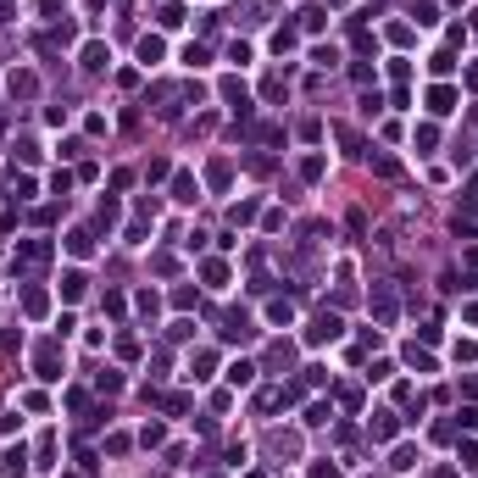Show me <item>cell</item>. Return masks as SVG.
<instances>
[{
	"label": "cell",
	"mask_w": 478,
	"mask_h": 478,
	"mask_svg": "<svg viewBox=\"0 0 478 478\" xmlns=\"http://www.w3.org/2000/svg\"><path fill=\"white\" fill-rule=\"evenodd\" d=\"M45 262H51V239H23V245H17V256H12V273L23 278V273L45 267Z\"/></svg>",
	"instance_id": "1"
},
{
	"label": "cell",
	"mask_w": 478,
	"mask_h": 478,
	"mask_svg": "<svg viewBox=\"0 0 478 478\" xmlns=\"http://www.w3.org/2000/svg\"><path fill=\"white\" fill-rule=\"evenodd\" d=\"M34 373L45 378V384H56V378H62V345H56V339H45V345L34 351Z\"/></svg>",
	"instance_id": "2"
},
{
	"label": "cell",
	"mask_w": 478,
	"mask_h": 478,
	"mask_svg": "<svg viewBox=\"0 0 478 478\" xmlns=\"http://www.w3.org/2000/svg\"><path fill=\"white\" fill-rule=\"evenodd\" d=\"M395 317H401V300H395V289H389V284H378V289H373V323H378V328H389Z\"/></svg>",
	"instance_id": "3"
},
{
	"label": "cell",
	"mask_w": 478,
	"mask_h": 478,
	"mask_svg": "<svg viewBox=\"0 0 478 478\" xmlns=\"http://www.w3.org/2000/svg\"><path fill=\"white\" fill-rule=\"evenodd\" d=\"M339 334H345V323H339V317H334V312H323V317H317V323H312V328H306V339H312V345H334V339H339Z\"/></svg>",
	"instance_id": "4"
},
{
	"label": "cell",
	"mask_w": 478,
	"mask_h": 478,
	"mask_svg": "<svg viewBox=\"0 0 478 478\" xmlns=\"http://www.w3.org/2000/svg\"><path fill=\"white\" fill-rule=\"evenodd\" d=\"M428 111L434 117H451L456 111V90H451V83H434V90H428Z\"/></svg>",
	"instance_id": "5"
},
{
	"label": "cell",
	"mask_w": 478,
	"mask_h": 478,
	"mask_svg": "<svg viewBox=\"0 0 478 478\" xmlns=\"http://www.w3.org/2000/svg\"><path fill=\"white\" fill-rule=\"evenodd\" d=\"M217 95H223V101H228L239 117L250 111V95H245V83H239V78H223V83H217Z\"/></svg>",
	"instance_id": "6"
},
{
	"label": "cell",
	"mask_w": 478,
	"mask_h": 478,
	"mask_svg": "<svg viewBox=\"0 0 478 478\" xmlns=\"http://www.w3.org/2000/svg\"><path fill=\"white\" fill-rule=\"evenodd\" d=\"M367 434H373V440H395V434H401V417H395V412H373Z\"/></svg>",
	"instance_id": "7"
},
{
	"label": "cell",
	"mask_w": 478,
	"mask_h": 478,
	"mask_svg": "<svg viewBox=\"0 0 478 478\" xmlns=\"http://www.w3.org/2000/svg\"><path fill=\"white\" fill-rule=\"evenodd\" d=\"M172 200H178V206H195L200 200V184L189 178V172H172Z\"/></svg>",
	"instance_id": "8"
},
{
	"label": "cell",
	"mask_w": 478,
	"mask_h": 478,
	"mask_svg": "<svg viewBox=\"0 0 478 478\" xmlns=\"http://www.w3.org/2000/svg\"><path fill=\"white\" fill-rule=\"evenodd\" d=\"M145 101H156V111H161V117H178V90H172V83H156Z\"/></svg>",
	"instance_id": "9"
},
{
	"label": "cell",
	"mask_w": 478,
	"mask_h": 478,
	"mask_svg": "<svg viewBox=\"0 0 478 478\" xmlns=\"http://www.w3.org/2000/svg\"><path fill=\"white\" fill-rule=\"evenodd\" d=\"M250 334H256V328H250V317H245V312H228V323H223V339H228V345H245Z\"/></svg>",
	"instance_id": "10"
},
{
	"label": "cell",
	"mask_w": 478,
	"mask_h": 478,
	"mask_svg": "<svg viewBox=\"0 0 478 478\" xmlns=\"http://www.w3.org/2000/svg\"><path fill=\"white\" fill-rule=\"evenodd\" d=\"M78 62H83V72H101V67L111 62V51L101 45V39H90V45H83V51H78Z\"/></svg>",
	"instance_id": "11"
},
{
	"label": "cell",
	"mask_w": 478,
	"mask_h": 478,
	"mask_svg": "<svg viewBox=\"0 0 478 478\" xmlns=\"http://www.w3.org/2000/svg\"><path fill=\"white\" fill-rule=\"evenodd\" d=\"M0 473H6V478H28V451H23V445H12L6 456H0Z\"/></svg>",
	"instance_id": "12"
},
{
	"label": "cell",
	"mask_w": 478,
	"mask_h": 478,
	"mask_svg": "<svg viewBox=\"0 0 478 478\" xmlns=\"http://www.w3.org/2000/svg\"><path fill=\"white\" fill-rule=\"evenodd\" d=\"M412 145H417V156H434V145H440V128H434V122H417V128H412Z\"/></svg>",
	"instance_id": "13"
},
{
	"label": "cell",
	"mask_w": 478,
	"mask_h": 478,
	"mask_svg": "<svg viewBox=\"0 0 478 478\" xmlns=\"http://www.w3.org/2000/svg\"><path fill=\"white\" fill-rule=\"evenodd\" d=\"M23 312H28V317H45V312H51V295L39 289V284H34V289H23Z\"/></svg>",
	"instance_id": "14"
},
{
	"label": "cell",
	"mask_w": 478,
	"mask_h": 478,
	"mask_svg": "<svg viewBox=\"0 0 478 478\" xmlns=\"http://www.w3.org/2000/svg\"><path fill=\"white\" fill-rule=\"evenodd\" d=\"M67 250L78 256V262H83V256H95V234H90V228H72V234H67Z\"/></svg>",
	"instance_id": "15"
},
{
	"label": "cell",
	"mask_w": 478,
	"mask_h": 478,
	"mask_svg": "<svg viewBox=\"0 0 478 478\" xmlns=\"http://www.w3.org/2000/svg\"><path fill=\"white\" fill-rule=\"evenodd\" d=\"M83 289H90V278H83L78 267H72V273H62V300H83Z\"/></svg>",
	"instance_id": "16"
},
{
	"label": "cell",
	"mask_w": 478,
	"mask_h": 478,
	"mask_svg": "<svg viewBox=\"0 0 478 478\" xmlns=\"http://www.w3.org/2000/svg\"><path fill=\"white\" fill-rule=\"evenodd\" d=\"M334 140H339L345 150H351V156H367V140L356 134V128H345V122H339V128H334Z\"/></svg>",
	"instance_id": "17"
},
{
	"label": "cell",
	"mask_w": 478,
	"mask_h": 478,
	"mask_svg": "<svg viewBox=\"0 0 478 478\" xmlns=\"http://www.w3.org/2000/svg\"><path fill=\"white\" fill-rule=\"evenodd\" d=\"M6 90H12L17 101H28V95L39 90V78H34V72H12V78H6Z\"/></svg>",
	"instance_id": "18"
},
{
	"label": "cell",
	"mask_w": 478,
	"mask_h": 478,
	"mask_svg": "<svg viewBox=\"0 0 478 478\" xmlns=\"http://www.w3.org/2000/svg\"><path fill=\"white\" fill-rule=\"evenodd\" d=\"M367 161H373V172H378V178H406L395 156H373V150H367Z\"/></svg>",
	"instance_id": "19"
},
{
	"label": "cell",
	"mask_w": 478,
	"mask_h": 478,
	"mask_svg": "<svg viewBox=\"0 0 478 478\" xmlns=\"http://www.w3.org/2000/svg\"><path fill=\"white\" fill-rule=\"evenodd\" d=\"M245 167L256 172V178H273V172H278V161H273V156H262V150H250V156H245Z\"/></svg>",
	"instance_id": "20"
},
{
	"label": "cell",
	"mask_w": 478,
	"mask_h": 478,
	"mask_svg": "<svg viewBox=\"0 0 478 478\" xmlns=\"http://www.w3.org/2000/svg\"><path fill=\"white\" fill-rule=\"evenodd\" d=\"M323 172H328V161H323V156H300V178H306V184H317Z\"/></svg>",
	"instance_id": "21"
},
{
	"label": "cell",
	"mask_w": 478,
	"mask_h": 478,
	"mask_svg": "<svg viewBox=\"0 0 478 478\" xmlns=\"http://www.w3.org/2000/svg\"><path fill=\"white\" fill-rule=\"evenodd\" d=\"M211 367H217V356H211V351H195V362H189V378L200 384V378H211Z\"/></svg>",
	"instance_id": "22"
},
{
	"label": "cell",
	"mask_w": 478,
	"mask_h": 478,
	"mask_svg": "<svg viewBox=\"0 0 478 478\" xmlns=\"http://www.w3.org/2000/svg\"><path fill=\"white\" fill-rule=\"evenodd\" d=\"M156 23H161V28H178V23H184V6H178V0H167V6H156Z\"/></svg>",
	"instance_id": "23"
},
{
	"label": "cell",
	"mask_w": 478,
	"mask_h": 478,
	"mask_svg": "<svg viewBox=\"0 0 478 478\" xmlns=\"http://www.w3.org/2000/svg\"><path fill=\"white\" fill-rule=\"evenodd\" d=\"M200 278H206V284H228V262H217V256L200 262Z\"/></svg>",
	"instance_id": "24"
},
{
	"label": "cell",
	"mask_w": 478,
	"mask_h": 478,
	"mask_svg": "<svg viewBox=\"0 0 478 478\" xmlns=\"http://www.w3.org/2000/svg\"><path fill=\"white\" fill-rule=\"evenodd\" d=\"M161 51H167V45H161L156 34H145V39H140V62H145V67H150V62H161Z\"/></svg>",
	"instance_id": "25"
},
{
	"label": "cell",
	"mask_w": 478,
	"mask_h": 478,
	"mask_svg": "<svg viewBox=\"0 0 478 478\" xmlns=\"http://www.w3.org/2000/svg\"><path fill=\"white\" fill-rule=\"evenodd\" d=\"M267 323H295V306H289V300H267Z\"/></svg>",
	"instance_id": "26"
},
{
	"label": "cell",
	"mask_w": 478,
	"mask_h": 478,
	"mask_svg": "<svg viewBox=\"0 0 478 478\" xmlns=\"http://www.w3.org/2000/svg\"><path fill=\"white\" fill-rule=\"evenodd\" d=\"M289 362H295V345H284V339H278V345H273V351H267V367L278 373V367H289Z\"/></svg>",
	"instance_id": "27"
},
{
	"label": "cell",
	"mask_w": 478,
	"mask_h": 478,
	"mask_svg": "<svg viewBox=\"0 0 478 478\" xmlns=\"http://www.w3.org/2000/svg\"><path fill=\"white\" fill-rule=\"evenodd\" d=\"M206 178H211V184H217V189H228V178H234V167H228V161H223V156H217V161H211V167H206Z\"/></svg>",
	"instance_id": "28"
},
{
	"label": "cell",
	"mask_w": 478,
	"mask_h": 478,
	"mask_svg": "<svg viewBox=\"0 0 478 478\" xmlns=\"http://www.w3.org/2000/svg\"><path fill=\"white\" fill-rule=\"evenodd\" d=\"M134 306H140V317H156V312H161V300H156V289H140V295H134Z\"/></svg>",
	"instance_id": "29"
},
{
	"label": "cell",
	"mask_w": 478,
	"mask_h": 478,
	"mask_svg": "<svg viewBox=\"0 0 478 478\" xmlns=\"http://www.w3.org/2000/svg\"><path fill=\"white\" fill-rule=\"evenodd\" d=\"M323 23H328V17H323L317 6H306V12H300V34H323Z\"/></svg>",
	"instance_id": "30"
},
{
	"label": "cell",
	"mask_w": 478,
	"mask_h": 478,
	"mask_svg": "<svg viewBox=\"0 0 478 478\" xmlns=\"http://www.w3.org/2000/svg\"><path fill=\"white\" fill-rule=\"evenodd\" d=\"M250 217H256V200H239V206H228V223H234V228H245Z\"/></svg>",
	"instance_id": "31"
},
{
	"label": "cell",
	"mask_w": 478,
	"mask_h": 478,
	"mask_svg": "<svg viewBox=\"0 0 478 478\" xmlns=\"http://www.w3.org/2000/svg\"><path fill=\"white\" fill-rule=\"evenodd\" d=\"M389 467H395V473H406V467H417V451H412V445H395V456H389Z\"/></svg>",
	"instance_id": "32"
},
{
	"label": "cell",
	"mask_w": 478,
	"mask_h": 478,
	"mask_svg": "<svg viewBox=\"0 0 478 478\" xmlns=\"http://www.w3.org/2000/svg\"><path fill=\"white\" fill-rule=\"evenodd\" d=\"M406 362H412L417 373H434V356H428V351H417V345H406Z\"/></svg>",
	"instance_id": "33"
},
{
	"label": "cell",
	"mask_w": 478,
	"mask_h": 478,
	"mask_svg": "<svg viewBox=\"0 0 478 478\" xmlns=\"http://www.w3.org/2000/svg\"><path fill=\"white\" fill-rule=\"evenodd\" d=\"M250 378H256V362H234L228 367V384H250Z\"/></svg>",
	"instance_id": "34"
},
{
	"label": "cell",
	"mask_w": 478,
	"mask_h": 478,
	"mask_svg": "<svg viewBox=\"0 0 478 478\" xmlns=\"http://www.w3.org/2000/svg\"><path fill=\"white\" fill-rule=\"evenodd\" d=\"M328 417H334V406H323V401H312V406H306V423H312V428H323Z\"/></svg>",
	"instance_id": "35"
},
{
	"label": "cell",
	"mask_w": 478,
	"mask_h": 478,
	"mask_svg": "<svg viewBox=\"0 0 478 478\" xmlns=\"http://www.w3.org/2000/svg\"><path fill=\"white\" fill-rule=\"evenodd\" d=\"M456 456H462V467H467V473H478V445H473V440H462V445H456Z\"/></svg>",
	"instance_id": "36"
},
{
	"label": "cell",
	"mask_w": 478,
	"mask_h": 478,
	"mask_svg": "<svg viewBox=\"0 0 478 478\" xmlns=\"http://www.w3.org/2000/svg\"><path fill=\"white\" fill-rule=\"evenodd\" d=\"M273 51H278V56L295 51V28H278V34H273Z\"/></svg>",
	"instance_id": "37"
},
{
	"label": "cell",
	"mask_w": 478,
	"mask_h": 478,
	"mask_svg": "<svg viewBox=\"0 0 478 478\" xmlns=\"http://www.w3.org/2000/svg\"><path fill=\"white\" fill-rule=\"evenodd\" d=\"M117 223V200H101V211H95V228H111Z\"/></svg>",
	"instance_id": "38"
},
{
	"label": "cell",
	"mask_w": 478,
	"mask_h": 478,
	"mask_svg": "<svg viewBox=\"0 0 478 478\" xmlns=\"http://www.w3.org/2000/svg\"><path fill=\"white\" fill-rule=\"evenodd\" d=\"M262 95H267V101H284V95H289V83H284V78H267V83H262Z\"/></svg>",
	"instance_id": "39"
},
{
	"label": "cell",
	"mask_w": 478,
	"mask_h": 478,
	"mask_svg": "<svg viewBox=\"0 0 478 478\" xmlns=\"http://www.w3.org/2000/svg\"><path fill=\"white\" fill-rule=\"evenodd\" d=\"M167 440V428L161 423H145V434H140V445H161Z\"/></svg>",
	"instance_id": "40"
},
{
	"label": "cell",
	"mask_w": 478,
	"mask_h": 478,
	"mask_svg": "<svg viewBox=\"0 0 478 478\" xmlns=\"http://www.w3.org/2000/svg\"><path fill=\"white\" fill-rule=\"evenodd\" d=\"M428 67H434V72H451V67H456V56H451V51H434V56H428Z\"/></svg>",
	"instance_id": "41"
},
{
	"label": "cell",
	"mask_w": 478,
	"mask_h": 478,
	"mask_svg": "<svg viewBox=\"0 0 478 478\" xmlns=\"http://www.w3.org/2000/svg\"><path fill=\"white\" fill-rule=\"evenodd\" d=\"M122 312H128V300H122L117 289H106V317H122Z\"/></svg>",
	"instance_id": "42"
},
{
	"label": "cell",
	"mask_w": 478,
	"mask_h": 478,
	"mask_svg": "<svg viewBox=\"0 0 478 478\" xmlns=\"http://www.w3.org/2000/svg\"><path fill=\"white\" fill-rule=\"evenodd\" d=\"M389 78L406 83V78H412V62H406V56H395V62H389Z\"/></svg>",
	"instance_id": "43"
},
{
	"label": "cell",
	"mask_w": 478,
	"mask_h": 478,
	"mask_svg": "<svg viewBox=\"0 0 478 478\" xmlns=\"http://www.w3.org/2000/svg\"><path fill=\"white\" fill-rule=\"evenodd\" d=\"M184 62H189V67H206V62H211V51H206V45H189V51H184Z\"/></svg>",
	"instance_id": "44"
},
{
	"label": "cell",
	"mask_w": 478,
	"mask_h": 478,
	"mask_svg": "<svg viewBox=\"0 0 478 478\" xmlns=\"http://www.w3.org/2000/svg\"><path fill=\"white\" fill-rule=\"evenodd\" d=\"M389 39H395V45H412V23H389Z\"/></svg>",
	"instance_id": "45"
},
{
	"label": "cell",
	"mask_w": 478,
	"mask_h": 478,
	"mask_svg": "<svg viewBox=\"0 0 478 478\" xmlns=\"http://www.w3.org/2000/svg\"><path fill=\"white\" fill-rule=\"evenodd\" d=\"M228 62H239V67L250 62V45H245V39H234V45H228Z\"/></svg>",
	"instance_id": "46"
},
{
	"label": "cell",
	"mask_w": 478,
	"mask_h": 478,
	"mask_svg": "<svg viewBox=\"0 0 478 478\" xmlns=\"http://www.w3.org/2000/svg\"><path fill=\"white\" fill-rule=\"evenodd\" d=\"M95 384H101V389H106V395H111V389H122V373H111V367H106V373H101Z\"/></svg>",
	"instance_id": "47"
},
{
	"label": "cell",
	"mask_w": 478,
	"mask_h": 478,
	"mask_svg": "<svg viewBox=\"0 0 478 478\" xmlns=\"http://www.w3.org/2000/svg\"><path fill=\"white\" fill-rule=\"evenodd\" d=\"M34 189H39L34 178H17V184H12V195H17V200H34Z\"/></svg>",
	"instance_id": "48"
},
{
	"label": "cell",
	"mask_w": 478,
	"mask_h": 478,
	"mask_svg": "<svg viewBox=\"0 0 478 478\" xmlns=\"http://www.w3.org/2000/svg\"><path fill=\"white\" fill-rule=\"evenodd\" d=\"M456 417H462V428H467V434H478V406H467V412H456Z\"/></svg>",
	"instance_id": "49"
},
{
	"label": "cell",
	"mask_w": 478,
	"mask_h": 478,
	"mask_svg": "<svg viewBox=\"0 0 478 478\" xmlns=\"http://www.w3.org/2000/svg\"><path fill=\"white\" fill-rule=\"evenodd\" d=\"M312 478H339V467H328V462H317V467H312Z\"/></svg>",
	"instance_id": "50"
},
{
	"label": "cell",
	"mask_w": 478,
	"mask_h": 478,
	"mask_svg": "<svg viewBox=\"0 0 478 478\" xmlns=\"http://www.w3.org/2000/svg\"><path fill=\"white\" fill-rule=\"evenodd\" d=\"M39 12H45V17H56V12H62V0H39Z\"/></svg>",
	"instance_id": "51"
},
{
	"label": "cell",
	"mask_w": 478,
	"mask_h": 478,
	"mask_svg": "<svg viewBox=\"0 0 478 478\" xmlns=\"http://www.w3.org/2000/svg\"><path fill=\"white\" fill-rule=\"evenodd\" d=\"M467 90H478V67H467Z\"/></svg>",
	"instance_id": "52"
},
{
	"label": "cell",
	"mask_w": 478,
	"mask_h": 478,
	"mask_svg": "<svg viewBox=\"0 0 478 478\" xmlns=\"http://www.w3.org/2000/svg\"><path fill=\"white\" fill-rule=\"evenodd\" d=\"M434 478H456V467H440V473H434Z\"/></svg>",
	"instance_id": "53"
},
{
	"label": "cell",
	"mask_w": 478,
	"mask_h": 478,
	"mask_svg": "<svg viewBox=\"0 0 478 478\" xmlns=\"http://www.w3.org/2000/svg\"><path fill=\"white\" fill-rule=\"evenodd\" d=\"M328 6H345V0H328Z\"/></svg>",
	"instance_id": "54"
},
{
	"label": "cell",
	"mask_w": 478,
	"mask_h": 478,
	"mask_svg": "<svg viewBox=\"0 0 478 478\" xmlns=\"http://www.w3.org/2000/svg\"><path fill=\"white\" fill-rule=\"evenodd\" d=\"M122 6H128V0H122Z\"/></svg>",
	"instance_id": "55"
}]
</instances>
